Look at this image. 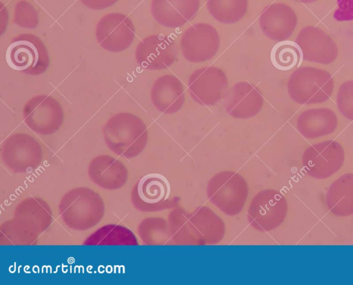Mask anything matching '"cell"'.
<instances>
[{
    "instance_id": "obj_24",
    "label": "cell",
    "mask_w": 353,
    "mask_h": 285,
    "mask_svg": "<svg viewBox=\"0 0 353 285\" xmlns=\"http://www.w3.org/2000/svg\"><path fill=\"white\" fill-rule=\"evenodd\" d=\"M81 2L92 10H102L110 7L118 0H80Z\"/></svg>"
},
{
    "instance_id": "obj_15",
    "label": "cell",
    "mask_w": 353,
    "mask_h": 285,
    "mask_svg": "<svg viewBox=\"0 0 353 285\" xmlns=\"http://www.w3.org/2000/svg\"><path fill=\"white\" fill-rule=\"evenodd\" d=\"M150 99L155 108L162 113L179 112L185 102L184 88L181 80L172 75L159 77L151 88Z\"/></svg>"
},
{
    "instance_id": "obj_22",
    "label": "cell",
    "mask_w": 353,
    "mask_h": 285,
    "mask_svg": "<svg viewBox=\"0 0 353 285\" xmlns=\"http://www.w3.org/2000/svg\"><path fill=\"white\" fill-rule=\"evenodd\" d=\"M13 21L23 28H35L39 23L38 12L28 1H19L14 6Z\"/></svg>"
},
{
    "instance_id": "obj_14",
    "label": "cell",
    "mask_w": 353,
    "mask_h": 285,
    "mask_svg": "<svg viewBox=\"0 0 353 285\" xmlns=\"http://www.w3.org/2000/svg\"><path fill=\"white\" fill-rule=\"evenodd\" d=\"M199 7V0H152L150 10L159 24L176 28L192 19Z\"/></svg>"
},
{
    "instance_id": "obj_8",
    "label": "cell",
    "mask_w": 353,
    "mask_h": 285,
    "mask_svg": "<svg viewBox=\"0 0 353 285\" xmlns=\"http://www.w3.org/2000/svg\"><path fill=\"white\" fill-rule=\"evenodd\" d=\"M228 86L225 73L216 66L194 70L189 77L188 88L192 99L203 106H212L225 95Z\"/></svg>"
},
{
    "instance_id": "obj_1",
    "label": "cell",
    "mask_w": 353,
    "mask_h": 285,
    "mask_svg": "<svg viewBox=\"0 0 353 285\" xmlns=\"http://www.w3.org/2000/svg\"><path fill=\"white\" fill-rule=\"evenodd\" d=\"M102 131L109 148L124 156L139 153L148 141L146 125L140 117L128 112H119L110 117Z\"/></svg>"
},
{
    "instance_id": "obj_20",
    "label": "cell",
    "mask_w": 353,
    "mask_h": 285,
    "mask_svg": "<svg viewBox=\"0 0 353 285\" xmlns=\"http://www.w3.org/2000/svg\"><path fill=\"white\" fill-rule=\"evenodd\" d=\"M301 57L296 43L287 40L276 44L271 52L272 64L281 70H288L297 66Z\"/></svg>"
},
{
    "instance_id": "obj_3",
    "label": "cell",
    "mask_w": 353,
    "mask_h": 285,
    "mask_svg": "<svg viewBox=\"0 0 353 285\" xmlns=\"http://www.w3.org/2000/svg\"><path fill=\"white\" fill-rule=\"evenodd\" d=\"M6 59L12 69L32 76L44 73L50 64L46 46L32 33H22L12 39L7 49Z\"/></svg>"
},
{
    "instance_id": "obj_19",
    "label": "cell",
    "mask_w": 353,
    "mask_h": 285,
    "mask_svg": "<svg viewBox=\"0 0 353 285\" xmlns=\"http://www.w3.org/2000/svg\"><path fill=\"white\" fill-rule=\"evenodd\" d=\"M207 8L214 19L225 24L239 21L246 14L248 0H206Z\"/></svg>"
},
{
    "instance_id": "obj_2",
    "label": "cell",
    "mask_w": 353,
    "mask_h": 285,
    "mask_svg": "<svg viewBox=\"0 0 353 285\" xmlns=\"http://www.w3.org/2000/svg\"><path fill=\"white\" fill-rule=\"evenodd\" d=\"M288 92L294 102L301 105L323 103L331 97L334 80L327 71L312 66H302L290 76Z\"/></svg>"
},
{
    "instance_id": "obj_12",
    "label": "cell",
    "mask_w": 353,
    "mask_h": 285,
    "mask_svg": "<svg viewBox=\"0 0 353 285\" xmlns=\"http://www.w3.org/2000/svg\"><path fill=\"white\" fill-rule=\"evenodd\" d=\"M259 26L263 33L271 40H287L294 32L298 23L295 11L284 3H274L266 6L259 16Z\"/></svg>"
},
{
    "instance_id": "obj_9",
    "label": "cell",
    "mask_w": 353,
    "mask_h": 285,
    "mask_svg": "<svg viewBox=\"0 0 353 285\" xmlns=\"http://www.w3.org/2000/svg\"><path fill=\"white\" fill-rule=\"evenodd\" d=\"M285 197L275 190H266L256 196L250 205L248 216L253 227L270 230L281 225L286 217Z\"/></svg>"
},
{
    "instance_id": "obj_13",
    "label": "cell",
    "mask_w": 353,
    "mask_h": 285,
    "mask_svg": "<svg viewBox=\"0 0 353 285\" xmlns=\"http://www.w3.org/2000/svg\"><path fill=\"white\" fill-rule=\"evenodd\" d=\"M263 97L259 89L248 81H240L232 87L225 99V110L236 119L256 116L263 106Z\"/></svg>"
},
{
    "instance_id": "obj_5",
    "label": "cell",
    "mask_w": 353,
    "mask_h": 285,
    "mask_svg": "<svg viewBox=\"0 0 353 285\" xmlns=\"http://www.w3.org/2000/svg\"><path fill=\"white\" fill-rule=\"evenodd\" d=\"M25 124L34 132L48 135L57 131L63 121V110L59 102L46 95L30 99L22 110Z\"/></svg>"
},
{
    "instance_id": "obj_18",
    "label": "cell",
    "mask_w": 353,
    "mask_h": 285,
    "mask_svg": "<svg viewBox=\"0 0 353 285\" xmlns=\"http://www.w3.org/2000/svg\"><path fill=\"white\" fill-rule=\"evenodd\" d=\"M137 193L139 199L144 204H157L169 198L170 195V182L161 174L149 173L139 181Z\"/></svg>"
},
{
    "instance_id": "obj_7",
    "label": "cell",
    "mask_w": 353,
    "mask_h": 285,
    "mask_svg": "<svg viewBox=\"0 0 353 285\" xmlns=\"http://www.w3.org/2000/svg\"><path fill=\"white\" fill-rule=\"evenodd\" d=\"M95 35L97 43L102 48L119 52L127 49L133 42L135 28L128 16L121 12H112L98 21Z\"/></svg>"
},
{
    "instance_id": "obj_10",
    "label": "cell",
    "mask_w": 353,
    "mask_h": 285,
    "mask_svg": "<svg viewBox=\"0 0 353 285\" xmlns=\"http://www.w3.org/2000/svg\"><path fill=\"white\" fill-rule=\"evenodd\" d=\"M174 41L162 34L143 38L137 45L135 58L143 68L150 70H163L174 63L177 57Z\"/></svg>"
},
{
    "instance_id": "obj_11",
    "label": "cell",
    "mask_w": 353,
    "mask_h": 285,
    "mask_svg": "<svg viewBox=\"0 0 353 285\" xmlns=\"http://www.w3.org/2000/svg\"><path fill=\"white\" fill-rule=\"evenodd\" d=\"M303 60L327 65L335 61L339 50L333 39L322 29L303 27L295 39Z\"/></svg>"
},
{
    "instance_id": "obj_25",
    "label": "cell",
    "mask_w": 353,
    "mask_h": 285,
    "mask_svg": "<svg viewBox=\"0 0 353 285\" xmlns=\"http://www.w3.org/2000/svg\"><path fill=\"white\" fill-rule=\"evenodd\" d=\"M301 3H314L318 0H297Z\"/></svg>"
},
{
    "instance_id": "obj_23",
    "label": "cell",
    "mask_w": 353,
    "mask_h": 285,
    "mask_svg": "<svg viewBox=\"0 0 353 285\" xmlns=\"http://www.w3.org/2000/svg\"><path fill=\"white\" fill-rule=\"evenodd\" d=\"M336 105L340 112L353 121V80L343 83L337 92Z\"/></svg>"
},
{
    "instance_id": "obj_6",
    "label": "cell",
    "mask_w": 353,
    "mask_h": 285,
    "mask_svg": "<svg viewBox=\"0 0 353 285\" xmlns=\"http://www.w3.org/2000/svg\"><path fill=\"white\" fill-rule=\"evenodd\" d=\"M220 37L217 30L207 23H196L183 34L180 47L183 57L192 63L211 59L218 52Z\"/></svg>"
},
{
    "instance_id": "obj_21",
    "label": "cell",
    "mask_w": 353,
    "mask_h": 285,
    "mask_svg": "<svg viewBox=\"0 0 353 285\" xmlns=\"http://www.w3.org/2000/svg\"><path fill=\"white\" fill-rule=\"evenodd\" d=\"M99 200L101 199H99L97 201L94 202V203ZM92 202V199L88 200L87 199H74L72 200L71 204H67L71 206V209H61L62 210L64 211L71 210V213H68L63 216L67 217L72 214V217H74L78 215V220H81V222L84 221L85 228H88L86 223L85 222V221H89L91 226H92L97 224L99 222V220H100L101 217V216H102L101 210L103 209L101 208L102 206V204L99 202L94 204Z\"/></svg>"
},
{
    "instance_id": "obj_16",
    "label": "cell",
    "mask_w": 353,
    "mask_h": 285,
    "mask_svg": "<svg viewBox=\"0 0 353 285\" xmlns=\"http://www.w3.org/2000/svg\"><path fill=\"white\" fill-rule=\"evenodd\" d=\"M338 126L335 112L328 108L307 109L296 120V128L307 139H316L332 133Z\"/></svg>"
},
{
    "instance_id": "obj_17",
    "label": "cell",
    "mask_w": 353,
    "mask_h": 285,
    "mask_svg": "<svg viewBox=\"0 0 353 285\" xmlns=\"http://www.w3.org/2000/svg\"><path fill=\"white\" fill-rule=\"evenodd\" d=\"M330 212L336 217L353 215V173H345L330 186L325 197Z\"/></svg>"
},
{
    "instance_id": "obj_4",
    "label": "cell",
    "mask_w": 353,
    "mask_h": 285,
    "mask_svg": "<svg viewBox=\"0 0 353 285\" xmlns=\"http://www.w3.org/2000/svg\"><path fill=\"white\" fill-rule=\"evenodd\" d=\"M345 152L335 140H327L307 147L302 155V166L305 174L316 179H327L343 165Z\"/></svg>"
}]
</instances>
